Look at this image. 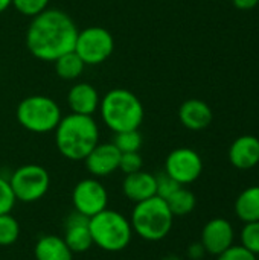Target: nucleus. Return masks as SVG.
Masks as SVG:
<instances>
[{
	"instance_id": "obj_1",
	"label": "nucleus",
	"mask_w": 259,
	"mask_h": 260,
	"mask_svg": "<svg viewBox=\"0 0 259 260\" xmlns=\"http://www.w3.org/2000/svg\"><path fill=\"white\" fill-rule=\"evenodd\" d=\"M78 27L72 17L61 9L47 8L32 17L26 30V47L40 61L53 62L75 49Z\"/></svg>"
},
{
	"instance_id": "obj_2",
	"label": "nucleus",
	"mask_w": 259,
	"mask_h": 260,
	"mask_svg": "<svg viewBox=\"0 0 259 260\" xmlns=\"http://www.w3.org/2000/svg\"><path fill=\"white\" fill-rule=\"evenodd\" d=\"M98 143L99 128L92 116L70 113L61 117L55 128L56 149L67 160L84 161Z\"/></svg>"
},
{
	"instance_id": "obj_3",
	"label": "nucleus",
	"mask_w": 259,
	"mask_h": 260,
	"mask_svg": "<svg viewBox=\"0 0 259 260\" xmlns=\"http://www.w3.org/2000/svg\"><path fill=\"white\" fill-rule=\"evenodd\" d=\"M99 113L105 126L114 134L139 129L145 116L140 99L125 88H113L107 91L101 98Z\"/></svg>"
},
{
	"instance_id": "obj_4",
	"label": "nucleus",
	"mask_w": 259,
	"mask_h": 260,
	"mask_svg": "<svg viewBox=\"0 0 259 260\" xmlns=\"http://www.w3.org/2000/svg\"><path fill=\"white\" fill-rule=\"evenodd\" d=\"M172 222L174 215L171 213L166 201L159 197L134 204L130 219L133 233L148 242H159L165 239L172 229Z\"/></svg>"
},
{
	"instance_id": "obj_5",
	"label": "nucleus",
	"mask_w": 259,
	"mask_h": 260,
	"mask_svg": "<svg viewBox=\"0 0 259 260\" xmlns=\"http://www.w3.org/2000/svg\"><path fill=\"white\" fill-rule=\"evenodd\" d=\"M93 245L108 253H118L128 247L133 229L130 221L119 212L105 209L89 219Z\"/></svg>"
},
{
	"instance_id": "obj_6",
	"label": "nucleus",
	"mask_w": 259,
	"mask_h": 260,
	"mask_svg": "<svg viewBox=\"0 0 259 260\" xmlns=\"http://www.w3.org/2000/svg\"><path fill=\"white\" fill-rule=\"evenodd\" d=\"M17 122L31 133L46 134L55 131L63 114L60 105L49 96L32 94L20 101L15 110Z\"/></svg>"
},
{
	"instance_id": "obj_7",
	"label": "nucleus",
	"mask_w": 259,
	"mask_h": 260,
	"mask_svg": "<svg viewBox=\"0 0 259 260\" xmlns=\"http://www.w3.org/2000/svg\"><path fill=\"white\" fill-rule=\"evenodd\" d=\"M8 181L15 200L21 203H35L41 200L50 187L49 172L40 165L20 166Z\"/></svg>"
},
{
	"instance_id": "obj_8",
	"label": "nucleus",
	"mask_w": 259,
	"mask_h": 260,
	"mask_svg": "<svg viewBox=\"0 0 259 260\" xmlns=\"http://www.w3.org/2000/svg\"><path fill=\"white\" fill-rule=\"evenodd\" d=\"M73 50L85 66H98L111 56L114 50V38L105 27L90 26L78 30Z\"/></svg>"
},
{
	"instance_id": "obj_9",
	"label": "nucleus",
	"mask_w": 259,
	"mask_h": 260,
	"mask_svg": "<svg viewBox=\"0 0 259 260\" xmlns=\"http://www.w3.org/2000/svg\"><path fill=\"white\" fill-rule=\"evenodd\" d=\"M163 172L180 186H188L200 178L203 172V160L200 154L191 148H177L168 154Z\"/></svg>"
},
{
	"instance_id": "obj_10",
	"label": "nucleus",
	"mask_w": 259,
	"mask_h": 260,
	"mask_svg": "<svg viewBox=\"0 0 259 260\" xmlns=\"http://www.w3.org/2000/svg\"><path fill=\"white\" fill-rule=\"evenodd\" d=\"M72 203L78 213L89 219L107 209L108 193L104 184L96 178L81 180L72 192Z\"/></svg>"
},
{
	"instance_id": "obj_11",
	"label": "nucleus",
	"mask_w": 259,
	"mask_h": 260,
	"mask_svg": "<svg viewBox=\"0 0 259 260\" xmlns=\"http://www.w3.org/2000/svg\"><path fill=\"white\" fill-rule=\"evenodd\" d=\"M235 241V229L226 218H212L202 230V241L205 251L212 256H218Z\"/></svg>"
},
{
	"instance_id": "obj_12",
	"label": "nucleus",
	"mask_w": 259,
	"mask_h": 260,
	"mask_svg": "<svg viewBox=\"0 0 259 260\" xmlns=\"http://www.w3.org/2000/svg\"><path fill=\"white\" fill-rule=\"evenodd\" d=\"M121 152L113 143H98L84 158L85 169L93 177H107L119 169Z\"/></svg>"
},
{
	"instance_id": "obj_13",
	"label": "nucleus",
	"mask_w": 259,
	"mask_h": 260,
	"mask_svg": "<svg viewBox=\"0 0 259 260\" xmlns=\"http://www.w3.org/2000/svg\"><path fill=\"white\" fill-rule=\"evenodd\" d=\"M64 242L73 254L85 253L92 248L93 241L89 229V218L78 213L76 210L70 213L66 219Z\"/></svg>"
},
{
	"instance_id": "obj_14",
	"label": "nucleus",
	"mask_w": 259,
	"mask_h": 260,
	"mask_svg": "<svg viewBox=\"0 0 259 260\" xmlns=\"http://www.w3.org/2000/svg\"><path fill=\"white\" fill-rule=\"evenodd\" d=\"M229 161L235 169L249 171L259 165V139L244 134L235 139L227 152Z\"/></svg>"
},
{
	"instance_id": "obj_15",
	"label": "nucleus",
	"mask_w": 259,
	"mask_h": 260,
	"mask_svg": "<svg viewBox=\"0 0 259 260\" xmlns=\"http://www.w3.org/2000/svg\"><path fill=\"white\" fill-rule=\"evenodd\" d=\"M214 119L212 108L202 99H188L179 108L180 123L191 131L206 129Z\"/></svg>"
},
{
	"instance_id": "obj_16",
	"label": "nucleus",
	"mask_w": 259,
	"mask_h": 260,
	"mask_svg": "<svg viewBox=\"0 0 259 260\" xmlns=\"http://www.w3.org/2000/svg\"><path fill=\"white\" fill-rule=\"evenodd\" d=\"M99 93L98 90L87 82H78L70 87L67 93V104L72 113L93 116L99 110Z\"/></svg>"
},
{
	"instance_id": "obj_17",
	"label": "nucleus",
	"mask_w": 259,
	"mask_h": 260,
	"mask_svg": "<svg viewBox=\"0 0 259 260\" xmlns=\"http://www.w3.org/2000/svg\"><path fill=\"white\" fill-rule=\"evenodd\" d=\"M122 192L134 204L153 198L156 197V175L145 171L128 174L124 178Z\"/></svg>"
},
{
	"instance_id": "obj_18",
	"label": "nucleus",
	"mask_w": 259,
	"mask_h": 260,
	"mask_svg": "<svg viewBox=\"0 0 259 260\" xmlns=\"http://www.w3.org/2000/svg\"><path fill=\"white\" fill-rule=\"evenodd\" d=\"M34 256L35 260H73V253L64 239L56 235L41 236L35 244Z\"/></svg>"
},
{
	"instance_id": "obj_19",
	"label": "nucleus",
	"mask_w": 259,
	"mask_h": 260,
	"mask_svg": "<svg viewBox=\"0 0 259 260\" xmlns=\"http://www.w3.org/2000/svg\"><path fill=\"white\" fill-rule=\"evenodd\" d=\"M234 210L241 222L259 221V186L244 189L235 200Z\"/></svg>"
},
{
	"instance_id": "obj_20",
	"label": "nucleus",
	"mask_w": 259,
	"mask_h": 260,
	"mask_svg": "<svg viewBox=\"0 0 259 260\" xmlns=\"http://www.w3.org/2000/svg\"><path fill=\"white\" fill-rule=\"evenodd\" d=\"M53 64H55V73L61 79H66V81H73L79 78L85 69L84 61L79 58V55L75 50H70L61 55L60 58L53 61Z\"/></svg>"
},
{
	"instance_id": "obj_21",
	"label": "nucleus",
	"mask_w": 259,
	"mask_h": 260,
	"mask_svg": "<svg viewBox=\"0 0 259 260\" xmlns=\"http://www.w3.org/2000/svg\"><path fill=\"white\" fill-rule=\"evenodd\" d=\"M171 213L176 216H186L189 213L194 212L195 206H197V198L195 195L189 190L185 189V186L179 187L168 200H165Z\"/></svg>"
},
{
	"instance_id": "obj_22",
	"label": "nucleus",
	"mask_w": 259,
	"mask_h": 260,
	"mask_svg": "<svg viewBox=\"0 0 259 260\" xmlns=\"http://www.w3.org/2000/svg\"><path fill=\"white\" fill-rule=\"evenodd\" d=\"M121 154L124 152H139L142 146V136L139 129H131V131H122L116 133L114 139L111 142Z\"/></svg>"
},
{
	"instance_id": "obj_23",
	"label": "nucleus",
	"mask_w": 259,
	"mask_h": 260,
	"mask_svg": "<svg viewBox=\"0 0 259 260\" xmlns=\"http://www.w3.org/2000/svg\"><path fill=\"white\" fill-rule=\"evenodd\" d=\"M20 236L18 221L11 215H0V247H9L17 242Z\"/></svg>"
},
{
	"instance_id": "obj_24",
	"label": "nucleus",
	"mask_w": 259,
	"mask_h": 260,
	"mask_svg": "<svg viewBox=\"0 0 259 260\" xmlns=\"http://www.w3.org/2000/svg\"><path fill=\"white\" fill-rule=\"evenodd\" d=\"M241 244L246 250L259 256V221L255 222H246L240 233Z\"/></svg>"
},
{
	"instance_id": "obj_25",
	"label": "nucleus",
	"mask_w": 259,
	"mask_h": 260,
	"mask_svg": "<svg viewBox=\"0 0 259 260\" xmlns=\"http://www.w3.org/2000/svg\"><path fill=\"white\" fill-rule=\"evenodd\" d=\"M21 15L35 17L49 6V0H12V5Z\"/></svg>"
},
{
	"instance_id": "obj_26",
	"label": "nucleus",
	"mask_w": 259,
	"mask_h": 260,
	"mask_svg": "<svg viewBox=\"0 0 259 260\" xmlns=\"http://www.w3.org/2000/svg\"><path fill=\"white\" fill-rule=\"evenodd\" d=\"M179 187H182L176 180H172L168 174L162 172L156 175V197L162 200H168Z\"/></svg>"
},
{
	"instance_id": "obj_27",
	"label": "nucleus",
	"mask_w": 259,
	"mask_h": 260,
	"mask_svg": "<svg viewBox=\"0 0 259 260\" xmlns=\"http://www.w3.org/2000/svg\"><path fill=\"white\" fill-rule=\"evenodd\" d=\"M142 166H143V160H142L139 152H124V154H121L119 171H122L125 175L142 171Z\"/></svg>"
},
{
	"instance_id": "obj_28",
	"label": "nucleus",
	"mask_w": 259,
	"mask_h": 260,
	"mask_svg": "<svg viewBox=\"0 0 259 260\" xmlns=\"http://www.w3.org/2000/svg\"><path fill=\"white\" fill-rule=\"evenodd\" d=\"M15 203H17V200L9 186V181L6 178L0 177V215L11 213Z\"/></svg>"
},
{
	"instance_id": "obj_29",
	"label": "nucleus",
	"mask_w": 259,
	"mask_h": 260,
	"mask_svg": "<svg viewBox=\"0 0 259 260\" xmlns=\"http://www.w3.org/2000/svg\"><path fill=\"white\" fill-rule=\"evenodd\" d=\"M217 260H258V256L246 250L243 245H231L227 250L220 253Z\"/></svg>"
},
{
	"instance_id": "obj_30",
	"label": "nucleus",
	"mask_w": 259,
	"mask_h": 260,
	"mask_svg": "<svg viewBox=\"0 0 259 260\" xmlns=\"http://www.w3.org/2000/svg\"><path fill=\"white\" fill-rule=\"evenodd\" d=\"M232 3L240 11H252L259 6V0H232Z\"/></svg>"
},
{
	"instance_id": "obj_31",
	"label": "nucleus",
	"mask_w": 259,
	"mask_h": 260,
	"mask_svg": "<svg viewBox=\"0 0 259 260\" xmlns=\"http://www.w3.org/2000/svg\"><path fill=\"white\" fill-rule=\"evenodd\" d=\"M188 253H189V257L194 260L202 259V257L206 254V251H205V248H203L202 244H194V245H191Z\"/></svg>"
},
{
	"instance_id": "obj_32",
	"label": "nucleus",
	"mask_w": 259,
	"mask_h": 260,
	"mask_svg": "<svg viewBox=\"0 0 259 260\" xmlns=\"http://www.w3.org/2000/svg\"><path fill=\"white\" fill-rule=\"evenodd\" d=\"M12 5V0H0V14L5 12Z\"/></svg>"
},
{
	"instance_id": "obj_33",
	"label": "nucleus",
	"mask_w": 259,
	"mask_h": 260,
	"mask_svg": "<svg viewBox=\"0 0 259 260\" xmlns=\"http://www.w3.org/2000/svg\"><path fill=\"white\" fill-rule=\"evenodd\" d=\"M258 9H259V6H258Z\"/></svg>"
}]
</instances>
